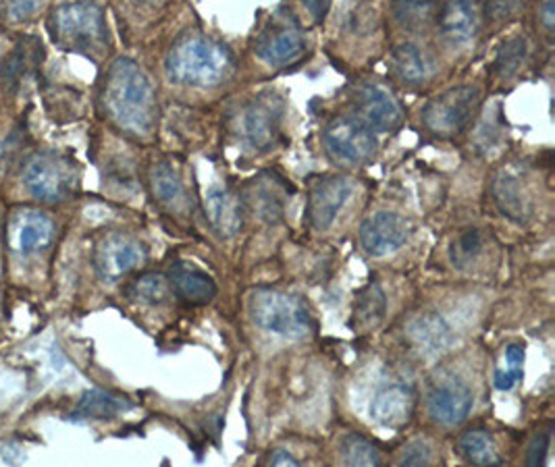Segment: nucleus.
I'll return each instance as SVG.
<instances>
[{
    "instance_id": "2f4dec72",
    "label": "nucleus",
    "mask_w": 555,
    "mask_h": 467,
    "mask_svg": "<svg viewBox=\"0 0 555 467\" xmlns=\"http://www.w3.org/2000/svg\"><path fill=\"white\" fill-rule=\"evenodd\" d=\"M482 251V235L479 231H466L462 233L452 246V262L457 269H466L470 267Z\"/></svg>"
},
{
    "instance_id": "1a4fd4ad",
    "label": "nucleus",
    "mask_w": 555,
    "mask_h": 467,
    "mask_svg": "<svg viewBox=\"0 0 555 467\" xmlns=\"http://www.w3.org/2000/svg\"><path fill=\"white\" fill-rule=\"evenodd\" d=\"M254 52L273 67L296 63L306 52L302 27L292 15H275L258 36Z\"/></svg>"
},
{
    "instance_id": "9b49d317",
    "label": "nucleus",
    "mask_w": 555,
    "mask_h": 467,
    "mask_svg": "<svg viewBox=\"0 0 555 467\" xmlns=\"http://www.w3.org/2000/svg\"><path fill=\"white\" fill-rule=\"evenodd\" d=\"M352 196V181L346 177H321L310 185L306 219L314 231H327Z\"/></svg>"
},
{
    "instance_id": "2eb2a0df",
    "label": "nucleus",
    "mask_w": 555,
    "mask_h": 467,
    "mask_svg": "<svg viewBox=\"0 0 555 467\" xmlns=\"http://www.w3.org/2000/svg\"><path fill=\"white\" fill-rule=\"evenodd\" d=\"M52 239L54 222L49 215L34 208H22L13 215L9 224V244L17 254L27 256L34 251H42L51 246Z\"/></svg>"
},
{
    "instance_id": "ea45409f",
    "label": "nucleus",
    "mask_w": 555,
    "mask_h": 467,
    "mask_svg": "<svg viewBox=\"0 0 555 467\" xmlns=\"http://www.w3.org/2000/svg\"><path fill=\"white\" fill-rule=\"evenodd\" d=\"M146 2H152V0H146Z\"/></svg>"
},
{
    "instance_id": "f03ea898",
    "label": "nucleus",
    "mask_w": 555,
    "mask_h": 467,
    "mask_svg": "<svg viewBox=\"0 0 555 467\" xmlns=\"http://www.w3.org/2000/svg\"><path fill=\"white\" fill-rule=\"evenodd\" d=\"M233 69V56L221 42L204 36H183L165 59L171 83L190 88H215Z\"/></svg>"
},
{
    "instance_id": "7c9ffc66",
    "label": "nucleus",
    "mask_w": 555,
    "mask_h": 467,
    "mask_svg": "<svg viewBox=\"0 0 555 467\" xmlns=\"http://www.w3.org/2000/svg\"><path fill=\"white\" fill-rule=\"evenodd\" d=\"M525 56H527V40L512 38L500 50V54L495 59V69L502 74V77H512L522 67Z\"/></svg>"
},
{
    "instance_id": "aec40b11",
    "label": "nucleus",
    "mask_w": 555,
    "mask_h": 467,
    "mask_svg": "<svg viewBox=\"0 0 555 467\" xmlns=\"http://www.w3.org/2000/svg\"><path fill=\"white\" fill-rule=\"evenodd\" d=\"M391 69L405 83L416 86L429 79L435 65L425 50L412 42H404L391 52Z\"/></svg>"
},
{
    "instance_id": "6e6552de",
    "label": "nucleus",
    "mask_w": 555,
    "mask_h": 467,
    "mask_svg": "<svg viewBox=\"0 0 555 467\" xmlns=\"http://www.w3.org/2000/svg\"><path fill=\"white\" fill-rule=\"evenodd\" d=\"M281 129V104L273 96H258L246 102L233 117V133L246 148H271Z\"/></svg>"
},
{
    "instance_id": "f257e3e1",
    "label": "nucleus",
    "mask_w": 555,
    "mask_h": 467,
    "mask_svg": "<svg viewBox=\"0 0 555 467\" xmlns=\"http://www.w3.org/2000/svg\"><path fill=\"white\" fill-rule=\"evenodd\" d=\"M106 117L131 135H149L156 124L151 77L131 59H117L104 77L101 94Z\"/></svg>"
},
{
    "instance_id": "ddd939ff",
    "label": "nucleus",
    "mask_w": 555,
    "mask_h": 467,
    "mask_svg": "<svg viewBox=\"0 0 555 467\" xmlns=\"http://www.w3.org/2000/svg\"><path fill=\"white\" fill-rule=\"evenodd\" d=\"M475 397L473 391L457 378L439 380L427 397L430 418L443 426H457L470 416Z\"/></svg>"
},
{
    "instance_id": "cd10ccee",
    "label": "nucleus",
    "mask_w": 555,
    "mask_h": 467,
    "mask_svg": "<svg viewBox=\"0 0 555 467\" xmlns=\"http://www.w3.org/2000/svg\"><path fill=\"white\" fill-rule=\"evenodd\" d=\"M341 462L346 466H380L383 457L369 439L360 434H348L341 441Z\"/></svg>"
},
{
    "instance_id": "6ab92c4d",
    "label": "nucleus",
    "mask_w": 555,
    "mask_h": 467,
    "mask_svg": "<svg viewBox=\"0 0 555 467\" xmlns=\"http://www.w3.org/2000/svg\"><path fill=\"white\" fill-rule=\"evenodd\" d=\"M169 285L183 301L194 303V306L208 303L217 296V285H215L212 276L196 269L194 264H185V262H179L176 267H171Z\"/></svg>"
},
{
    "instance_id": "c85d7f7f",
    "label": "nucleus",
    "mask_w": 555,
    "mask_h": 467,
    "mask_svg": "<svg viewBox=\"0 0 555 467\" xmlns=\"http://www.w3.org/2000/svg\"><path fill=\"white\" fill-rule=\"evenodd\" d=\"M525 347L518 343L507 345L505 349V368L495 369V389L509 391L525 376Z\"/></svg>"
},
{
    "instance_id": "a211bd4d",
    "label": "nucleus",
    "mask_w": 555,
    "mask_h": 467,
    "mask_svg": "<svg viewBox=\"0 0 555 467\" xmlns=\"http://www.w3.org/2000/svg\"><path fill=\"white\" fill-rule=\"evenodd\" d=\"M206 217L221 237H233L244 224V208L233 192L212 187L206 196Z\"/></svg>"
},
{
    "instance_id": "bb28decb",
    "label": "nucleus",
    "mask_w": 555,
    "mask_h": 467,
    "mask_svg": "<svg viewBox=\"0 0 555 467\" xmlns=\"http://www.w3.org/2000/svg\"><path fill=\"white\" fill-rule=\"evenodd\" d=\"M127 294L133 301H140L146 306H158L169 296V278L158 272H146L129 285Z\"/></svg>"
},
{
    "instance_id": "7ed1b4c3",
    "label": "nucleus",
    "mask_w": 555,
    "mask_h": 467,
    "mask_svg": "<svg viewBox=\"0 0 555 467\" xmlns=\"http://www.w3.org/2000/svg\"><path fill=\"white\" fill-rule=\"evenodd\" d=\"M49 31L59 49L99 56L108 47V27L101 7L92 0L61 4L52 11Z\"/></svg>"
},
{
    "instance_id": "b1692460",
    "label": "nucleus",
    "mask_w": 555,
    "mask_h": 467,
    "mask_svg": "<svg viewBox=\"0 0 555 467\" xmlns=\"http://www.w3.org/2000/svg\"><path fill=\"white\" fill-rule=\"evenodd\" d=\"M493 196H495V202L502 206L505 215H509L512 219H522L529 215L527 194L516 174L504 172L493 185Z\"/></svg>"
},
{
    "instance_id": "473e14b6",
    "label": "nucleus",
    "mask_w": 555,
    "mask_h": 467,
    "mask_svg": "<svg viewBox=\"0 0 555 467\" xmlns=\"http://www.w3.org/2000/svg\"><path fill=\"white\" fill-rule=\"evenodd\" d=\"M522 9V0H487V17L491 22H507Z\"/></svg>"
},
{
    "instance_id": "393cba45",
    "label": "nucleus",
    "mask_w": 555,
    "mask_h": 467,
    "mask_svg": "<svg viewBox=\"0 0 555 467\" xmlns=\"http://www.w3.org/2000/svg\"><path fill=\"white\" fill-rule=\"evenodd\" d=\"M393 15L405 29H421L439 17V0H393Z\"/></svg>"
},
{
    "instance_id": "f3484780",
    "label": "nucleus",
    "mask_w": 555,
    "mask_h": 467,
    "mask_svg": "<svg viewBox=\"0 0 555 467\" xmlns=\"http://www.w3.org/2000/svg\"><path fill=\"white\" fill-rule=\"evenodd\" d=\"M439 29L452 44H466L480 29L479 0H450L439 9Z\"/></svg>"
},
{
    "instance_id": "f8f14e48",
    "label": "nucleus",
    "mask_w": 555,
    "mask_h": 467,
    "mask_svg": "<svg viewBox=\"0 0 555 467\" xmlns=\"http://www.w3.org/2000/svg\"><path fill=\"white\" fill-rule=\"evenodd\" d=\"M356 111L375 133H391L402 121L404 113L396 96L379 83H364L356 90Z\"/></svg>"
},
{
    "instance_id": "9d476101",
    "label": "nucleus",
    "mask_w": 555,
    "mask_h": 467,
    "mask_svg": "<svg viewBox=\"0 0 555 467\" xmlns=\"http://www.w3.org/2000/svg\"><path fill=\"white\" fill-rule=\"evenodd\" d=\"M146 260L144 246L126 233L104 235L94 249V267L104 281H117Z\"/></svg>"
},
{
    "instance_id": "423d86ee",
    "label": "nucleus",
    "mask_w": 555,
    "mask_h": 467,
    "mask_svg": "<svg viewBox=\"0 0 555 467\" xmlns=\"http://www.w3.org/2000/svg\"><path fill=\"white\" fill-rule=\"evenodd\" d=\"M479 104V88L457 86L427 102L423 108V124L430 133L450 138L473 121Z\"/></svg>"
},
{
    "instance_id": "c756f323",
    "label": "nucleus",
    "mask_w": 555,
    "mask_h": 467,
    "mask_svg": "<svg viewBox=\"0 0 555 467\" xmlns=\"http://www.w3.org/2000/svg\"><path fill=\"white\" fill-rule=\"evenodd\" d=\"M385 314V296L380 291L379 285H369L353 306V316L358 324H375L379 322Z\"/></svg>"
},
{
    "instance_id": "f704fd0d",
    "label": "nucleus",
    "mask_w": 555,
    "mask_h": 467,
    "mask_svg": "<svg viewBox=\"0 0 555 467\" xmlns=\"http://www.w3.org/2000/svg\"><path fill=\"white\" fill-rule=\"evenodd\" d=\"M402 466H427L430 464V449L427 443L416 441L410 444L400 459Z\"/></svg>"
},
{
    "instance_id": "c9c22d12",
    "label": "nucleus",
    "mask_w": 555,
    "mask_h": 467,
    "mask_svg": "<svg viewBox=\"0 0 555 467\" xmlns=\"http://www.w3.org/2000/svg\"><path fill=\"white\" fill-rule=\"evenodd\" d=\"M547 446H550V437H547V434H541V437H537V439L532 441L529 449V457H527L529 466H539V464L543 462Z\"/></svg>"
},
{
    "instance_id": "58836bf2",
    "label": "nucleus",
    "mask_w": 555,
    "mask_h": 467,
    "mask_svg": "<svg viewBox=\"0 0 555 467\" xmlns=\"http://www.w3.org/2000/svg\"><path fill=\"white\" fill-rule=\"evenodd\" d=\"M543 22L547 25V29H552L554 25V0H545V7H543Z\"/></svg>"
},
{
    "instance_id": "5701e85b",
    "label": "nucleus",
    "mask_w": 555,
    "mask_h": 467,
    "mask_svg": "<svg viewBox=\"0 0 555 467\" xmlns=\"http://www.w3.org/2000/svg\"><path fill=\"white\" fill-rule=\"evenodd\" d=\"M131 410V403L117 397V394L104 393V391H88L79 399L76 414L86 419H111Z\"/></svg>"
},
{
    "instance_id": "412c9836",
    "label": "nucleus",
    "mask_w": 555,
    "mask_h": 467,
    "mask_svg": "<svg viewBox=\"0 0 555 467\" xmlns=\"http://www.w3.org/2000/svg\"><path fill=\"white\" fill-rule=\"evenodd\" d=\"M152 194L173 212H181L188 208V194L181 181V174L167 163L156 165L151 172Z\"/></svg>"
},
{
    "instance_id": "dca6fc26",
    "label": "nucleus",
    "mask_w": 555,
    "mask_h": 467,
    "mask_svg": "<svg viewBox=\"0 0 555 467\" xmlns=\"http://www.w3.org/2000/svg\"><path fill=\"white\" fill-rule=\"evenodd\" d=\"M414 403V391L408 385L393 382L375 394L371 403V418L385 428L398 430L412 418Z\"/></svg>"
},
{
    "instance_id": "e433bc0d",
    "label": "nucleus",
    "mask_w": 555,
    "mask_h": 467,
    "mask_svg": "<svg viewBox=\"0 0 555 467\" xmlns=\"http://www.w3.org/2000/svg\"><path fill=\"white\" fill-rule=\"evenodd\" d=\"M333 0H302L304 9L314 17V22H323L327 17Z\"/></svg>"
},
{
    "instance_id": "39448f33",
    "label": "nucleus",
    "mask_w": 555,
    "mask_h": 467,
    "mask_svg": "<svg viewBox=\"0 0 555 467\" xmlns=\"http://www.w3.org/2000/svg\"><path fill=\"white\" fill-rule=\"evenodd\" d=\"M24 183L27 192L40 202H65L76 192V163L59 152H40L27 163Z\"/></svg>"
},
{
    "instance_id": "72a5a7b5",
    "label": "nucleus",
    "mask_w": 555,
    "mask_h": 467,
    "mask_svg": "<svg viewBox=\"0 0 555 467\" xmlns=\"http://www.w3.org/2000/svg\"><path fill=\"white\" fill-rule=\"evenodd\" d=\"M44 2L47 0H7V13H9L11 20L24 22V20H29L31 15H36L42 9Z\"/></svg>"
},
{
    "instance_id": "20e7f679",
    "label": "nucleus",
    "mask_w": 555,
    "mask_h": 467,
    "mask_svg": "<svg viewBox=\"0 0 555 467\" xmlns=\"http://www.w3.org/2000/svg\"><path fill=\"white\" fill-rule=\"evenodd\" d=\"M253 322L283 339H304L312 333V316L302 301L279 289H258L250 297Z\"/></svg>"
},
{
    "instance_id": "4c0bfd02",
    "label": "nucleus",
    "mask_w": 555,
    "mask_h": 467,
    "mask_svg": "<svg viewBox=\"0 0 555 467\" xmlns=\"http://www.w3.org/2000/svg\"><path fill=\"white\" fill-rule=\"evenodd\" d=\"M269 464H271V466H298V459H296V457H292L287 451L279 449L278 453H273V455H271Z\"/></svg>"
},
{
    "instance_id": "a878e982",
    "label": "nucleus",
    "mask_w": 555,
    "mask_h": 467,
    "mask_svg": "<svg viewBox=\"0 0 555 467\" xmlns=\"http://www.w3.org/2000/svg\"><path fill=\"white\" fill-rule=\"evenodd\" d=\"M460 449L464 457L477 466H500L502 457L495 449L493 439L482 430H470L460 439Z\"/></svg>"
},
{
    "instance_id": "4468645a",
    "label": "nucleus",
    "mask_w": 555,
    "mask_h": 467,
    "mask_svg": "<svg viewBox=\"0 0 555 467\" xmlns=\"http://www.w3.org/2000/svg\"><path fill=\"white\" fill-rule=\"evenodd\" d=\"M410 226L404 217L396 212H377L360 226V244L366 254L380 258L404 246Z\"/></svg>"
},
{
    "instance_id": "0eeeda50",
    "label": "nucleus",
    "mask_w": 555,
    "mask_h": 467,
    "mask_svg": "<svg viewBox=\"0 0 555 467\" xmlns=\"http://www.w3.org/2000/svg\"><path fill=\"white\" fill-rule=\"evenodd\" d=\"M328 154L344 165H366L377 154L375 131L358 117H337L325 129Z\"/></svg>"
},
{
    "instance_id": "4be33fe9",
    "label": "nucleus",
    "mask_w": 555,
    "mask_h": 467,
    "mask_svg": "<svg viewBox=\"0 0 555 467\" xmlns=\"http://www.w3.org/2000/svg\"><path fill=\"white\" fill-rule=\"evenodd\" d=\"M410 335L416 343L425 347L430 353L443 351V349H448L450 345L454 343L452 328L448 326L446 320L437 316V314H429V316L416 320L410 326Z\"/></svg>"
}]
</instances>
